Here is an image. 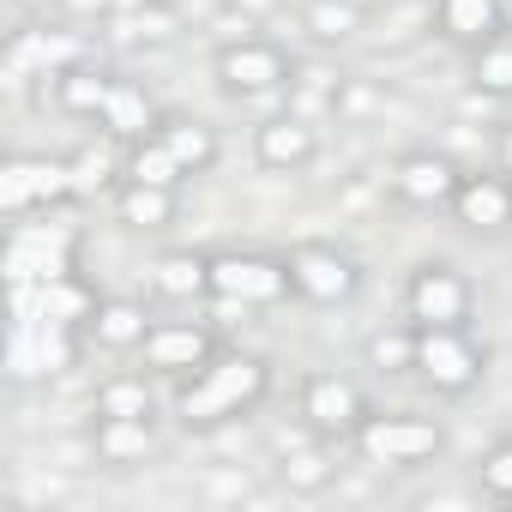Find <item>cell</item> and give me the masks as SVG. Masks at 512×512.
Returning a JSON list of instances; mask_svg holds the SVG:
<instances>
[{
    "mask_svg": "<svg viewBox=\"0 0 512 512\" xmlns=\"http://www.w3.org/2000/svg\"><path fill=\"white\" fill-rule=\"evenodd\" d=\"M272 398V362L260 350H217L199 374L181 380L175 392V416L193 434H211L223 422H241L247 410H260Z\"/></svg>",
    "mask_w": 512,
    "mask_h": 512,
    "instance_id": "cell-1",
    "label": "cell"
},
{
    "mask_svg": "<svg viewBox=\"0 0 512 512\" xmlns=\"http://www.w3.org/2000/svg\"><path fill=\"white\" fill-rule=\"evenodd\" d=\"M356 458L374 464V470H416L428 458H440L446 446V428L434 416H410V410H374L356 434H350Z\"/></svg>",
    "mask_w": 512,
    "mask_h": 512,
    "instance_id": "cell-2",
    "label": "cell"
},
{
    "mask_svg": "<svg viewBox=\"0 0 512 512\" xmlns=\"http://www.w3.org/2000/svg\"><path fill=\"white\" fill-rule=\"evenodd\" d=\"M488 374V344H476L470 326H416V380L440 398L476 392Z\"/></svg>",
    "mask_w": 512,
    "mask_h": 512,
    "instance_id": "cell-3",
    "label": "cell"
},
{
    "mask_svg": "<svg viewBox=\"0 0 512 512\" xmlns=\"http://www.w3.org/2000/svg\"><path fill=\"white\" fill-rule=\"evenodd\" d=\"M211 73H217L223 97H272L296 79V61L272 37H241V43H223L211 55Z\"/></svg>",
    "mask_w": 512,
    "mask_h": 512,
    "instance_id": "cell-4",
    "label": "cell"
},
{
    "mask_svg": "<svg viewBox=\"0 0 512 512\" xmlns=\"http://www.w3.org/2000/svg\"><path fill=\"white\" fill-rule=\"evenodd\" d=\"M211 296H229L241 308H278L296 296L284 253H211Z\"/></svg>",
    "mask_w": 512,
    "mask_h": 512,
    "instance_id": "cell-5",
    "label": "cell"
},
{
    "mask_svg": "<svg viewBox=\"0 0 512 512\" xmlns=\"http://www.w3.org/2000/svg\"><path fill=\"white\" fill-rule=\"evenodd\" d=\"M404 314L416 326H470L476 320V284L452 260H422L404 284Z\"/></svg>",
    "mask_w": 512,
    "mask_h": 512,
    "instance_id": "cell-6",
    "label": "cell"
},
{
    "mask_svg": "<svg viewBox=\"0 0 512 512\" xmlns=\"http://www.w3.org/2000/svg\"><path fill=\"white\" fill-rule=\"evenodd\" d=\"M284 260H290V284L308 308H344L362 290V266L332 241H296Z\"/></svg>",
    "mask_w": 512,
    "mask_h": 512,
    "instance_id": "cell-7",
    "label": "cell"
},
{
    "mask_svg": "<svg viewBox=\"0 0 512 512\" xmlns=\"http://www.w3.org/2000/svg\"><path fill=\"white\" fill-rule=\"evenodd\" d=\"M67 199H79L67 157H31V151H19V157L0 163V211H7V217H31V211L67 205Z\"/></svg>",
    "mask_w": 512,
    "mask_h": 512,
    "instance_id": "cell-8",
    "label": "cell"
},
{
    "mask_svg": "<svg viewBox=\"0 0 512 512\" xmlns=\"http://www.w3.org/2000/svg\"><path fill=\"white\" fill-rule=\"evenodd\" d=\"M368 416H374V404L356 380H344V374H308L302 380V422L314 440H350Z\"/></svg>",
    "mask_w": 512,
    "mask_h": 512,
    "instance_id": "cell-9",
    "label": "cell"
},
{
    "mask_svg": "<svg viewBox=\"0 0 512 512\" xmlns=\"http://www.w3.org/2000/svg\"><path fill=\"white\" fill-rule=\"evenodd\" d=\"M139 356H145V374H157V380H187V374H199V368L217 356V332H211L205 320H151Z\"/></svg>",
    "mask_w": 512,
    "mask_h": 512,
    "instance_id": "cell-10",
    "label": "cell"
},
{
    "mask_svg": "<svg viewBox=\"0 0 512 512\" xmlns=\"http://www.w3.org/2000/svg\"><path fill=\"white\" fill-rule=\"evenodd\" d=\"M458 181H464V169L446 151H404L392 163V199L410 211H446Z\"/></svg>",
    "mask_w": 512,
    "mask_h": 512,
    "instance_id": "cell-11",
    "label": "cell"
},
{
    "mask_svg": "<svg viewBox=\"0 0 512 512\" xmlns=\"http://www.w3.org/2000/svg\"><path fill=\"white\" fill-rule=\"evenodd\" d=\"M452 223L470 235H512V175L506 169H476L452 193Z\"/></svg>",
    "mask_w": 512,
    "mask_h": 512,
    "instance_id": "cell-12",
    "label": "cell"
},
{
    "mask_svg": "<svg viewBox=\"0 0 512 512\" xmlns=\"http://www.w3.org/2000/svg\"><path fill=\"white\" fill-rule=\"evenodd\" d=\"M314 157H320V133L302 115H272V121L253 127V163L272 169V175H302Z\"/></svg>",
    "mask_w": 512,
    "mask_h": 512,
    "instance_id": "cell-13",
    "label": "cell"
},
{
    "mask_svg": "<svg viewBox=\"0 0 512 512\" xmlns=\"http://www.w3.org/2000/svg\"><path fill=\"white\" fill-rule=\"evenodd\" d=\"M115 67H103V61H73V67H61L55 79H49V97H55V115H67V121H103V103H109V91H115Z\"/></svg>",
    "mask_w": 512,
    "mask_h": 512,
    "instance_id": "cell-14",
    "label": "cell"
},
{
    "mask_svg": "<svg viewBox=\"0 0 512 512\" xmlns=\"http://www.w3.org/2000/svg\"><path fill=\"white\" fill-rule=\"evenodd\" d=\"M91 452L109 470H133L157 452V416H91Z\"/></svg>",
    "mask_w": 512,
    "mask_h": 512,
    "instance_id": "cell-15",
    "label": "cell"
},
{
    "mask_svg": "<svg viewBox=\"0 0 512 512\" xmlns=\"http://www.w3.org/2000/svg\"><path fill=\"white\" fill-rule=\"evenodd\" d=\"M145 332H151L145 302H133V296H103L79 338H85V344H97V350H109V356H127V350H139V344H145Z\"/></svg>",
    "mask_w": 512,
    "mask_h": 512,
    "instance_id": "cell-16",
    "label": "cell"
},
{
    "mask_svg": "<svg viewBox=\"0 0 512 512\" xmlns=\"http://www.w3.org/2000/svg\"><path fill=\"white\" fill-rule=\"evenodd\" d=\"M157 121H163V109L151 103V91L139 85V79H115V91H109V103H103V133L115 139V145H133V139H151L157 133Z\"/></svg>",
    "mask_w": 512,
    "mask_h": 512,
    "instance_id": "cell-17",
    "label": "cell"
},
{
    "mask_svg": "<svg viewBox=\"0 0 512 512\" xmlns=\"http://www.w3.org/2000/svg\"><path fill=\"white\" fill-rule=\"evenodd\" d=\"M151 290L163 302H211V253L169 247L151 260Z\"/></svg>",
    "mask_w": 512,
    "mask_h": 512,
    "instance_id": "cell-18",
    "label": "cell"
},
{
    "mask_svg": "<svg viewBox=\"0 0 512 512\" xmlns=\"http://www.w3.org/2000/svg\"><path fill=\"white\" fill-rule=\"evenodd\" d=\"M157 139L175 151V163L187 169V181L211 175V169H217V157H223L217 127H205V121H193V115H163V121H157Z\"/></svg>",
    "mask_w": 512,
    "mask_h": 512,
    "instance_id": "cell-19",
    "label": "cell"
},
{
    "mask_svg": "<svg viewBox=\"0 0 512 512\" xmlns=\"http://www.w3.org/2000/svg\"><path fill=\"white\" fill-rule=\"evenodd\" d=\"M434 25H440L446 43L476 49L494 31H506V7H500V0H434Z\"/></svg>",
    "mask_w": 512,
    "mask_h": 512,
    "instance_id": "cell-20",
    "label": "cell"
},
{
    "mask_svg": "<svg viewBox=\"0 0 512 512\" xmlns=\"http://www.w3.org/2000/svg\"><path fill=\"white\" fill-rule=\"evenodd\" d=\"M115 217L139 235L169 229L181 217V187H145V181H115Z\"/></svg>",
    "mask_w": 512,
    "mask_h": 512,
    "instance_id": "cell-21",
    "label": "cell"
},
{
    "mask_svg": "<svg viewBox=\"0 0 512 512\" xmlns=\"http://www.w3.org/2000/svg\"><path fill=\"white\" fill-rule=\"evenodd\" d=\"M97 290L79 278V272H55V278H43V296H37V308H43V320L49 326H73V332H85V320L97 314Z\"/></svg>",
    "mask_w": 512,
    "mask_h": 512,
    "instance_id": "cell-22",
    "label": "cell"
},
{
    "mask_svg": "<svg viewBox=\"0 0 512 512\" xmlns=\"http://www.w3.org/2000/svg\"><path fill=\"white\" fill-rule=\"evenodd\" d=\"M362 356H368V368H374V374H392V380L416 374V320L404 314V320H392V326L368 332Z\"/></svg>",
    "mask_w": 512,
    "mask_h": 512,
    "instance_id": "cell-23",
    "label": "cell"
},
{
    "mask_svg": "<svg viewBox=\"0 0 512 512\" xmlns=\"http://www.w3.org/2000/svg\"><path fill=\"white\" fill-rule=\"evenodd\" d=\"M121 181H145V187H187V169L175 163V151L151 133V139H133L127 157H121Z\"/></svg>",
    "mask_w": 512,
    "mask_h": 512,
    "instance_id": "cell-24",
    "label": "cell"
},
{
    "mask_svg": "<svg viewBox=\"0 0 512 512\" xmlns=\"http://www.w3.org/2000/svg\"><path fill=\"white\" fill-rule=\"evenodd\" d=\"M470 85L494 103H512V31H494L470 49Z\"/></svg>",
    "mask_w": 512,
    "mask_h": 512,
    "instance_id": "cell-25",
    "label": "cell"
},
{
    "mask_svg": "<svg viewBox=\"0 0 512 512\" xmlns=\"http://www.w3.org/2000/svg\"><path fill=\"white\" fill-rule=\"evenodd\" d=\"M362 0H308L302 7V31L314 37V43H326V49H338V43H350L356 31H362Z\"/></svg>",
    "mask_w": 512,
    "mask_h": 512,
    "instance_id": "cell-26",
    "label": "cell"
},
{
    "mask_svg": "<svg viewBox=\"0 0 512 512\" xmlns=\"http://www.w3.org/2000/svg\"><path fill=\"white\" fill-rule=\"evenodd\" d=\"M91 416H157L151 380H145V374H109V380L91 392Z\"/></svg>",
    "mask_w": 512,
    "mask_h": 512,
    "instance_id": "cell-27",
    "label": "cell"
},
{
    "mask_svg": "<svg viewBox=\"0 0 512 512\" xmlns=\"http://www.w3.org/2000/svg\"><path fill=\"white\" fill-rule=\"evenodd\" d=\"M278 476H284V488H290V494H326V488H332V476H338V464L314 446V452H290V458L278 464Z\"/></svg>",
    "mask_w": 512,
    "mask_h": 512,
    "instance_id": "cell-28",
    "label": "cell"
},
{
    "mask_svg": "<svg viewBox=\"0 0 512 512\" xmlns=\"http://www.w3.org/2000/svg\"><path fill=\"white\" fill-rule=\"evenodd\" d=\"M175 25H181V7H157V0H139V13L127 19V43H169L175 37Z\"/></svg>",
    "mask_w": 512,
    "mask_h": 512,
    "instance_id": "cell-29",
    "label": "cell"
},
{
    "mask_svg": "<svg viewBox=\"0 0 512 512\" xmlns=\"http://www.w3.org/2000/svg\"><path fill=\"white\" fill-rule=\"evenodd\" d=\"M476 476H482V494H494V500H512V440L488 446V452L476 458Z\"/></svg>",
    "mask_w": 512,
    "mask_h": 512,
    "instance_id": "cell-30",
    "label": "cell"
},
{
    "mask_svg": "<svg viewBox=\"0 0 512 512\" xmlns=\"http://www.w3.org/2000/svg\"><path fill=\"white\" fill-rule=\"evenodd\" d=\"M73 163V193H91V187H103L109 181V163L97 157V151H85V157H67Z\"/></svg>",
    "mask_w": 512,
    "mask_h": 512,
    "instance_id": "cell-31",
    "label": "cell"
},
{
    "mask_svg": "<svg viewBox=\"0 0 512 512\" xmlns=\"http://www.w3.org/2000/svg\"><path fill=\"white\" fill-rule=\"evenodd\" d=\"M67 13H85V19H109L115 13V0H61Z\"/></svg>",
    "mask_w": 512,
    "mask_h": 512,
    "instance_id": "cell-32",
    "label": "cell"
},
{
    "mask_svg": "<svg viewBox=\"0 0 512 512\" xmlns=\"http://www.w3.org/2000/svg\"><path fill=\"white\" fill-rule=\"evenodd\" d=\"M494 157H500V169L512 175V127H500V139H494Z\"/></svg>",
    "mask_w": 512,
    "mask_h": 512,
    "instance_id": "cell-33",
    "label": "cell"
},
{
    "mask_svg": "<svg viewBox=\"0 0 512 512\" xmlns=\"http://www.w3.org/2000/svg\"><path fill=\"white\" fill-rule=\"evenodd\" d=\"M157 7H187V0H157Z\"/></svg>",
    "mask_w": 512,
    "mask_h": 512,
    "instance_id": "cell-34",
    "label": "cell"
}]
</instances>
